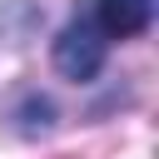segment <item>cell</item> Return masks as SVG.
Segmentation results:
<instances>
[{
    "instance_id": "obj_1",
    "label": "cell",
    "mask_w": 159,
    "mask_h": 159,
    "mask_svg": "<svg viewBox=\"0 0 159 159\" xmlns=\"http://www.w3.org/2000/svg\"><path fill=\"white\" fill-rule=\"evenodd\" d=\"M104 55H109V40L94 30L89 15H75V20L60 30V40H55V65H60V75H70V80H94L99 65H104Z\"/></svg>"
},
{
    "instance_id": "obj_2",
    "label": "cell",
    "mask_w": 159,
    "mask_h": 159,
    "mask_svg": "<svg viewBox=\"0 0 159 159\" xmlns=\"http://www.w3.org/2000/svg\"><path fill=\"white\" fill-rule=\"evenodd\" d=\"M89 20H94V30L104 40H129V35H144L149 30L154 0H94Z\"/></svg>"
}]
</instances>
